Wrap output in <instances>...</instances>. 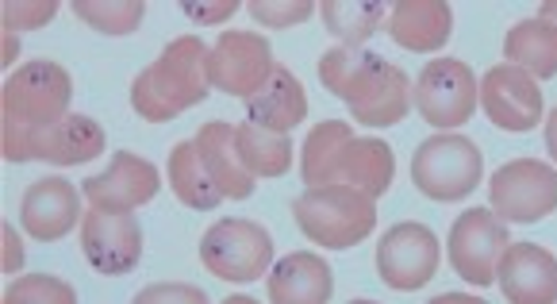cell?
<instances>
[{
    "instance_id": "6da1fadb",
    "label": "cell",
    "mask_w": 557,
    "mask_h": 304,
    "mask_svg": "<svg viewBox=\"0 0 557 304\" xmlns=\"http://www.w3.org/2000/svg\"><path fill=\"white\" fill-rule=\"evenodd\" d=\"M320 82L327 85L331 97L350 108V120L366 127L400 124L408 108L416 105L411 100L416 85L408 82V74L373 50L331 47L320 58Z\"/></svg>"
},
{
    "instance_id": "7a4b0ae2",
    "label": "cell",
    "mask_w": 557,
    "mask_h": 304,
    "mask_svg": "<svg viewBox=\"0 0 557 304\" xmlns=\"http://www.w3.org/2000/svg\"><path fill=\"white\" fill-rule=\"evenodd\" d=\"M300 173L312 185H354L377 200L393 190L396 158L385 139H358L346 120H323L300 150Z\"/></svg>"
},
{
    "instance_id": "3957f363",
    "label": "cell",
    "mask_w": 557,
    "mask_h": 304,
    "mask_svg": "<svg viewBox=\"0 0 557 304\" xmlns=\"http://www.w3.org/2000/svg\"><path fill=\"white\" fill-rule=\"evenodd\" d=\"M212 89V47L200 35H181L132 82V108L150 124H170Z\"/></svg>"
},
{
    "instance_id": "277c9868",
    "label": "cell",
    "mask_w": 557,
    "mask_h": 304,
    "mask_svg": "<svg viewBox=\"0 0 557 304\" xmlns=\"http://www.w3.org/2000/svg\"><path fill=\"white\" fill-rule=\"evenodd\" d=\"M74 100V77L58 62L32 58L0 89V155H12L20 143L35 139L47 127L62 124Z\"/></svg>"
},
{
    "instance_id": "5b68a950",
    "label": "cell",
    "mask_w": 557,
    "mask_h": 304,
    "mask_svg": "<svg viewBox=\"0 0 557 304\" xmlns=\"http://www.w3.org/2000/svg\"><path fill=\"white\" fill-rule=\"evenodd\" d=\"M296 228L327 251H350L373 235L377 200L354 185H312L293 200Z\"/></svg>"
},
{
    "instance_id": "8992f818",
    "label": "cell",
    "mask_w": 557,
    "mask_h": 304,
    "mask_svg": "<svg viewBox=\"0 0 557 304\" xmlns=\"http://www.w3.org/2000/svg\"><path fill=\"white\" fill-rule=\"evenodd\" d=\"M484 178V158L481 147L466 135H431L416 147L411 155V181L423 197L438 200V205H458L481 185Z\"/></svg>"
},
{
    "instance_id": "52a82bcc",
    "label": "cell",
    "mask_w": 557,
    "mask_h": 304,
    "mask_svg": "<svg viewBox=\"0 0 557 304\" xmlns=\"http://www.w3.org/2000/svg\"><path fill=\"white\" fill-rule=\"evenodd\" d=\"M200 263L208 273L231 285H250L273 270V239L262 223L255 220H227L212 223L200 239Z\"/></svg>"
},
{
    "instance_id": "ba28073f",
    "label": "cell",
    "mask_w": 557,
    "mask_h": 304,
    "mask_svg": "<svg viewBox=\"0 0 557 304\" xmlns=\"http://www.w3.org/2000/svg\"><path fill=\"white\" fill-rule=\"evenodd\" d=\"M411 100L431 127L454 132L466 120H473L476 105H481V82L461 58H435L419 70Z\"/></svg>"
},
{
    "instance_id": "9c48e42d",
    "label": "cell",
    "mask_w": 557,
    "mask_h": 304,
    "mask_svg": "<svg viewBox=\"0 0 557 304\" xmlns=\"http://www.w3.org/2000/svg\"><path fill=\"white\" fill-rule=\"evenodd\" d=\"M488 200L496 220L539 223L557 212V166L539 158H516L500 166L488 181Z\"/></svg>"
},
{
    "instance_id": "30bf717a",
    "label": "cell",
    "mask_w": 557,
    "mask_h": 304,
    "mask_svg": "<svg viewBox=\"0 0 557 304\" xmlns=\"http://www.w3.org/2000/svg\"><path fill=\"white\" fill-rule=\"evenodd\" d=\"M511 235L508 223L496 220L492 208H469L454 220L450 239H446V251H450V266L476 289L496 285V270H500V258L508 255Z\"/></svg>"
},
{
    "instance_id": "8fae6325",
    "label": "cell",
    "mask_w": 557,
    "mask_h": 304,
    "mask_svg": "<svg viewBox=\"0 0 557 304\" xmlns=\"http://www.w3.org/2000/svg\"><path fill=\"white\" fill-rule=\"evenodd\" d=\"M438 263H443V247L426 223H396L377 243V273L396 293H416V289L431 285Z\"/></svg>"
},
{
    "instance_id": "7c38bea8",
    "label": "cell",
    "mask_w": 557,
    "mask_h": 304,
    "mask_svg": "<svg viewBox=\"0 0 557 304\" xmlns=\"http://www.w3.org/2000/svg\"><path fill=\"white\" fill-rule=\"evenodd\" d=\"M277 74L273 47L258 32H223L212 47V85L227 97L255 100Z\"/></svg>"
},
{
    "instance_id": "4fadbf2b",
    "label": "cell",
    "mask_w": 557,
    "mask_h": 304,
    "mask_svg": "<svg viewBox=\"0 0 557 304\" xmlns=\"http://www.w3.org/2000/svg\"><path fill=\"white\" fill-rule=\"evenodd\" d=\"M162 190V173L154 162H147L135 150H115L112 162L97 173V178L82 181V197L89 200V208L100 212L127 216L135 208L150 205Z\"/></svg>"
},
{
    "instance_id": "5bb4252c",
    "label": "cell",
    "mask_w": 557,
    "mask_h": 304,
    "mask_svg": "<svg viewBox=\"0 0 557 304\" xmlns=\"http://www.w3.org/2000/svg\"><path fill=\"white\" fill-rule=\"evenodd\" d=\"M481 108L500 132H534L542 124V89L527 70L500 62L481 77Z\"/></svg>"
},
{
    "instance_id": "9a60e30c",
    "label": "cell",
    "mask_w": 557,
    "mask_h": 304,
    "mask_svg": "<svg viewBox=\"0 0 557 304\" xmlns=\"http://www.w3.org/2000/svg\"><path fill=\"white\" fill-rule=\"evenodd\" d=\"M82 255L104 278H123L132 273L143 258V228L135 212L115 216L89 208L82 216Z\"/></svg>"
},
{
    "instance_id": "2e32d148",
    "label": "cell",
    "mask_w": 557,
    "mask_h": 304,
    "mask_svg": "<svg viewBox=\"0 0 557 304\" xmlns=\"http://www.w3.org/2000/svg\"><path fill=\"white\" fill-rule=\"evenodd\" d=\"M104 127L92 115L70 112L62 124L47 127L35 139L20 143L12 155H4L9 162H50V166H85L97 155H104Z\"/></svg>"
},
{
    "instance_id": "e0dca14e",
    "label": "cell",
    "mask_w": 557,
    "mask_h": 304,
    "mask_svg": "<svg viewBox=\"0 0 557 304\" xmlns=\"http://www.w3.org/2000/svg\"><path fill=\"white\" fill-rule=\"evenodd\" d=\"M77 220H82V190H74V181L50 173L27 185L20 200V223L35 243H58L77 228Z\"/></svg>"
},
{
    "instance_id": "ac0fdd59",
    "label": "cell",
    "mask_w": 557,
    "mask_h": 304,
    "mask_svg": "<svg viewBox=\"0 0 557 304\" xmlns=\"http://www.w3.org/2000/svg\"><path fill=\"white\" fill-rule=\"evenodd\" d=\"M496 285L508 304H557V258L539 243H511L496 270Z\"/></svg>"
},
{
    "instance_id": "d6986e66",
    "label": "cell",
    "mask_w": 557,
    "mask_h": 304,
    "mask_svg": "<svg viewBox=\"0 0 557 304\" xmlns=\"http://www.w3.org/2000/svg\"><path fill=\"white\" fill-rule=\"evenodd\" d=\"M385 32L396 47L411 50V54H435L450 42L454 9L446 0H400L388 9Z\"/></svg>"
},
{
    "instance_id": "ffe728a7",
    "label": "cell",
    "mask_w": 557,
    "mask_h": 304,
    "mask_svg": "<svg viewBox=\"0 0 557 304\" xmlns=\"http://www.w3.org/2000/svg\"><path fill=\"white\" fill-rule=\"evenodd\" d=\"M265 293H270V304H331L335 278L320 255L293 251L265 273Z\"/></svg>"
},
{
    "instance_id": "44dd1931",
    "label": "cell",
    "mask_w": 557,
    "mask_h": 304,
    "mask_svg": "<svg viewBox=\"0 0 557 304\" xmlns=\"http://www.w3.org/2000/svg\"><path fill=\"white\" fill-rule=\"evenodd\" d=\"M197 147H200L205 166L212 170V178H215V185H220L223 197L227 200L255 197L258 178H250L246 166H243V158H238V127L235 124H223V120L205 124L197 132Z\"/></svg>"
},
{
    "instance_id": "7402d4cb",
    "label": "cell",
    "mask_w": 557,
    "mask_h": 304,
    "mask_svg": "<svg viewBox=\"0 0 557 304\" xmlns=\"http://www.w3.org/2000/svg\"><path fill=\"white\" fill-rule=\"evenodd\" d=\"M304 120H308V97H304V85L296 82V74L285 66H277V74L255 100H246V124L265 127L273 135H288Z\"/></svg>"
},
{
    "instance_id": "603a6c76",
    "label": "cell",
    "mask_w": 557,
    "mask_h": 304,
    "mask_svg": "<svg viewBox=\"0 0 557 304\" xmlns=\"http://www.w3.org/2000/svg\"><path fill=\"white\" fill-rule=\"evenodd\" d=\"M165 178H170L173 197H177L181 205L197 208V212H212V208H220L223 200H227L220 193V185H215L212 170L205 166V158H200L197 139H181L177 147L170 150Z\"/></svg>"
},
{
    "instance_id": "cb8c5ba5",
    "label": "cell",
    "mask_w": 557,
    "mask_h": 304,
    "mask_svg": "<svg viewBox=\"0 0 557 304\" xmlns=\"http://www.w3.org/2000/svg\"><path fill=\"white\" fill-rule=\"evenodd\" d=\"M504 58L511 66L527 70L534 82L557 77V27L549 20H519L504 39Z\"/></svg>"
},
{
    "instance_id": "d4e9b609",
    "label": "cell",
    "mask_w": 557,
    "mask_h": 304,
    "mask_svg": "<svg viewBox=\"0 0 557 304\" xmlns=\"http://www.w3.org/2000/svg\"><path fill=\"white\" fill-rule=\"evenodd\" d=\"M320 16H323V27H327L343 47L361 50V42H369L385 27L388 4H381V0H327L320 9Z\"/></svg>"
},
{
    "instance_id": "484cf974",
    "label": "cell",
    "mask_w": 557,
    "mask_h": 304,
    "mask_svg": "<svg viewBox=\"0 0 557 304\" xmlns=\"http://www.w3.org/2000/svg\"><path fill=\"white\" fill-rule=\"evenodd\" d=\"M238 158H243L250 178H285L293 166V143H288V135L238 124Z\"/></svg>"
},
{
    "instance_id": "4316f807",
    "label": "cell",
    "mask_w": 557,
    "mask_h": 304,
    "mask_svg": "<svg viewBox=\"0 0 557 304\" xmlns=\"http://www.w3.org/2000/svg\"><path fill=\"white\" fill-rule=\"evenodd\" d=\"M74 16L100 35H132L139 32L147 4H139V0H97V4L92 0H77Z\"/></svg>"
},
{
    "instance_id": "83f0119b",
    "label": "cell",
    "mask_w": 557,
    "mask_h": 304,
    "mask_svg": "<svg viewBox=\"0 0 557 304\" xmlns=\"http://www.w3.org/2000/svg\"><path fill=\"white\" fill-rule=\"evenodd\" d=\"M0 304H77V289L54 273H20Z\"/></svg>"
},
{
    "instance_id": "f1b7e54d",
    "label": "cell",
    "mask_w": 557,
    "mask_h": 304,
    "mask_svg": "<svg viewBox=\"0 0 557 304\" xmlns=\"http://www.w3.org/2000/svg\"><path fill=\"white\" fill-rule=\"evenodd\" d=\"M58 16V4L54 0H9L4 9H0V24L4 32H39L47 27L50 20Z\"/></svg>"
},
{
    "instance_id": "f546056e",
    "label": "cell",
    "mask_w": 557,
    "mask_h": 304,
    "mask_svg": "<svg viewBox=\"0 0 557 304\" xmlns=\"http://www.w3.org/2000/svg\"><path fill=\"white\" fill-rule=\"evenodd\" d=\"M250 16L262 27H277V32H288V27H300L304 20H312V4L304 0H255L250 4Z\"/></svg>"
},
{
    "instance_id": "4dcf8cb0",
    "label": "cell",
    "mask_w": 557,
    "mask_h": 304,
    "mask_svg": "<svg viewBox=\"0 0 557 304\" xmlns=\"http://www.w3.org/2000/svg\"><path fill=\"white\" fill-rule=\"evenodd\" d=\"M132 304H212L208 293L200 285H189V281H158V285H147L132 296Z\"/></svg>"
},
{
    "instance_id": "1f68e13d",
    "label": "cell",
    "mask_w": 557,
    "mask_h": 304,
    "mask_svg": "<svg viewBox=\"0 0 557 304\" xmlns=\"http://www.w3.org/2000/svg\"><path fill=\"white\" fill-rule=\"evenodd\" d=\"M181 9H185V16L189 20H197V24H223V20H231L238 12V4L235 0H223V4H197V0H185V4H181Z\"/></svg>"
},
{
    "instance_id": "d6a6232c",
    "label": "cell",
    "mask_w": 557,
    "mask_h": 304,
    "mask_svg": "<svg viewBox=\"0 0 557 304\" xmlns=\"http://www.w3.org/2000/svg\"><path fill=\"white\" fill-rule=\"evenodd\" d=\"M24 266V243H20L12 223H0V270L16 273Z\"/></svg>"
},
{
    "instance_id": "836d02e7",
    "label": "cell",
    "mask_w": 557,
    "mask_h": 304,
    "mask_svg": "<svg viewBox=\"0 0 557 304\" xmlns=\"http://www.w3.org/2000/svg\"><path fill=\"white\" fill-rule=\"evenodd\" d=\"M16 50H20V39L12 32L0 35V66H12L16 62Z\"/></svg>"
},
{
    "instance_id": "e575fe53",
    "label": "cell",
    "mask_w": 557,
    "mask_h": 304,
    "mask_svg": "<svg viewBox=\"0 0 557 304\" xmlns=\"http://www.w3.org/2000/svg\"><path fill=\"white\" fill-rule=\"evenodd\" d=\"M546 150H549V158H554V166H557V108L546 115Z\"/></svg>"
},
{
    "instance_id": "d590c367",
    "label": "cell",
    "mask_w": 557,
    "mask_h": 304,
    "mask_svg": "<svg viewBox=\"0 0 557 304\" xmlns=\"http://www.w3.org/2000/svg\"><path fill=\"white\" fill-rule=\"evenodd\" d=\"M426 304H488V301H481V296H469V293H443V296H435V301H426Z\"/></svg>"
},
{
    "instance_id": "8d00e7d4",
    "label": "cell",
    "mask_w": 557,
    "mask_h": 304,
    "mask_svg": "<svg viewBox=\"0 0 557 304\" xmlns=\"http://www.w3.org/2000/svg\"><path fill=\"white\" fill-rule=\"evenodd\" d=\"M539 16H542V20H549V24L557 27V0H546V4L539 9Z\"/></svg>"
},
{
    "instance_id": "74e56055",
    "label": "cell",
    "mask_w": 557,
    "mask_h": 304,
    "mask_svg": "<svg viewBox=\"0 0 557 304\" xmlns=\"http://www.w3.org/2000/svg\"><path fill=\"white\" fill-rule=\"evenodd\" d=\"M220 304H258L255 296H243V293H235V296H227V301H220Z\"/></svg>"
},
{
    "instance_id": "f35d334b",
    "label": "cell",
    "mask_w": 557,
    "mask_h": 304,
    "mask_svg": "<svg viewBox=\"0 0 557 304\" xmlns=\"http://www.w3.org/2000/svg\"><path fill=\"white\" fill-rule=\"evenodd\" d=\"M350 304H377V301H350Z\"/></svg>"
}]
</instances>
